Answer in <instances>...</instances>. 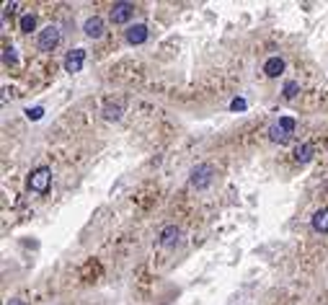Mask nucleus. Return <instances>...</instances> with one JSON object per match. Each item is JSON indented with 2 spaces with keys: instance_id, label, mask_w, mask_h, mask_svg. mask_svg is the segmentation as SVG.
I'll return each instance as SVG.
<instances>
[{
  "instance_id": "1",
  "label": "nucleus",
  "mask_w": 328,
  "mask_h": 305,
  "mask_svg": "<svg viewBox=\"0 0 328 305\" xmlns=\"http://www.w3.org/2000/svg\"><path fill=\"white\" fill-rule=\"evenodd\" d=\"M212 181H215V168H212V163H199V166L191 168L189 184L194 186V189H207Z\"/></svg>"
},
{
  "instance_id": "2",
  "label": "nucleus",
  "mask_w": 328,
  "mask_h": 305,
  "mask_svg": "<svg viewBox=\"0 0 328 305\" xmlns=\"http://www.w3.org/2000/svg\"><path fill=\"white\" fill-rule=\"evenodd\" d=\"M60 39H62L60 26H44V29L36 34V47H39L42 52H52L60 44Z\"/></svg>"
},
{
  "instance_id": "3",
  "label": "nucleus",
  "mask_w": 328,
  "mask_h": 305,
  "mask_svg": "<svg viewBox=\"0 0 328 305\" xmlns=\"http://www.w3.org/2000/svg\"><path fill=\"white\" fill-rule=\"evenodd\" d=\"M49 184H52V171L47 166H39V168H34L31 176H29V189L36 192V194H44L49 189Z\"/></svg>"
},
{
  "instance_id": "4",
  "label": "nucleus",
  "mask_w": 328,
  "mask_h": 305,
  "mask_svg": "<svg viewBox=\"0 0 328 305\" xmlns=\"http://www.w3.org/2000/svg\"><path fill=\"white\" fill-rule=\"evenodd\" d=\"M111 21L114 23H130L134 16V3H127V0H119V3L111 5Z\"/></svg>"
},
{
  "instance_id": "5",
  "label": "nucleus",
  "mask_w": 328,
  "mask_h": 305,
  "mask_svg": "<svg viewBox=\"0 0 328 305\" xmlns=\"http://www.w3.org/2000/svg\"><path fill=\"white\" fill-rule=\"evenodd\" d=\"M148 37H150V31H148V26H145V23H134V26H130V29L124 31V39H127V44H132V47L145 44Z\"/></svg>"
},
{
  "instance_id": "6",
  "label": "nucleus",
  "mask_w": 328,
  "mask_h": 305,
  "mask_svg": "<svg viewBox=\"0 0 328 305\" xmlns=\"http://www.w3.org/2000/svg\"><path fill=\"white\" fill-rule=\"evenodd\" d=\"M104 31H106V23L101 16H88L86 23H83V34L88 39H101L104 37Z\"/></svg>"
},
{
  "instance_id": "7",
  "label": "nucleus",
  "mask_w": 328,
  "mask_h": 305,
  "mask_svg": "<svg viewBox=\"0 0 328 305\" xmlns=\"http://www.w3.org/2000/svg\"><path fill=\"white\" fill-rule=\"evenodd\" d=\"M83 65H86V49H70L67 52V57H65V73H80L83 70Z\"/></svg>"
},
{
  "instance_id": "8",
  "label": "nucleus",
  "mask_w": 328,
  "mask_h": 305,
  "mask_svg": "<svg viewBox=\"0 0 328 305\" xmlns=\"http://www.w3.org/2000/svg\"><path fill=\"white\" fill-rule=\"evenodd\" d=\"M178 238H181V230H178L176 225H166V228L160 230L158 243H160V246H166V248H171V246H176V243H178Z\"/></svg>"
},
{
  "instance_id": "9",
  "label": "nucleus",
  "mask_w": 328,
  "mask_h": 305,
  "mask_svg": "<svg viewBox=\"0 0 328 305\" xmlns=\"http://www.w3.org/2000/svg\"><path fill=\"white\" fill-rule=\"evenodd\" d=\"M282 73H284V60H282V57H269L266 62H263V75L279 78Z\"/></svg>"
},
{
  "instance_id": "10",
  "label": "nucleus",
  "mask_w": 328,
  "mask_h": 305,
  "mask_svg": "<svg viewBox=\"0 0 328 305\" xmlns=\"http://www.w3.org/2000/svg\"><path fill=\"white\" fill-rule=\"evenodd\" d=\"M122 114H124V101H122V98H119V101H109L104 106V116L109 122H119Z\"/></svg>"
},
{
  "instance_id": "11",
  "label": "nucleus",
  "mask_w": 328,
  "mask_h": 305,
  "mask_svg": "<svg viewBox=\"0 0 328 305\" xmlns=\"http://www.w3.org/2000/svg\"><path fill=\"white\" fill-rule=\"evenodd\" d=\"M310 225H313L315 233H328V207H321V210L313 215Z\"/></svg>"
},
{
  "instance_id": "12",
  "label": "nucleus",
  "mask_w": 328,
  "mask_h": 305,
  "mask_svg": "<svg viewBox=\"0 0 328 305\" xmlns=\"http://www.w3.org/2000/svg\"><path fill=\"white\" fill-rule=\"evenodd\" d=\"M313 155H315V148L310 145V142H303V145H297V150H295V160H297V163H310Z\"/></svg>"
},
{
  "instance_id": "13",
  "label": "nucleus",
  "mask_w": 328,
  "mask_h": 305,
  "mask_svg": "<svg viewBox=\"0 0 328 305\" xmlns=\"http://www.w3.org/2000/svg\"><path fill=\"white\" fill-rule=\"evenodd\" d=\"M269 137H271V142H279V145H287L292 134H289L284 127H279V124H271V127H269Z\"/></svg>"
},
{
  "instance_id": "14",
  "label": "nucleus",
  "mask_w": 328,
  "mask_h": 305,
  "mask_svg": "<svg viewBox=\"0 0 328 305\" xmlns=\"http://www.w3.org/2000/svg\"><path fill=\"white\" fill-rule=\"evenodd\" d=\"M18 26H21V31H23V34H31V31L36 29V16H34V13L21 16V23H18Z\"/></svg>"
},
{
  "instance_id": "15",
  "label": "nucleus",
  "mask_w": 328,
  "mask_h": 305,
  "mask_svg": "<svg viewBox=\"0 0 328 305\" xmlns=\"http://www.w3.org/2000/svg\"><path fill=\"white\" fill-rule=\"evenodd\" d=\"M297 91H300V83H297V80H287L284 88H282V96H284V98H295Z\"/></svg>"
},
{
  "instance_id": "16",
  "label": "nucleus",
  "mask_w": 328,
  "mask_h": 305,
  "mask_svg": "<svg viewBox=\"0 0 328 305\" xmlns=\"http://www.w3.org/2000/svg\"><path fill=\"white\" fill-rule=\"evenodd\" d=\"M3 62H5V65H18V55H16L13 47H5L3 49Z\"/></svg>"
},
{
  "instance_id": "17",
  "label": "nucleus",
  "mask_w": 328,
  "mask_h": 305,
  "mask_svg": "<svg viewBox=\"0 0 328 305\" xmlns=\"http://www.w3.org/2000/svg\"><path fill=\"white\" fill-rule=\"evenodd\" d=\"M277 124H279V127H284L289 134H292V132H295V127H297V122L292 119V116H282V119H279Z\"/></svg>"
},
{
  "instance_id": "18",
  "label": "nucleus",
  "mask_w": 328,
  "mask_h": 305,
  "mask_svg": "<svg viewBox=\"0 0 328 305\" xmlns=\"http://www.w3.org/2000/svg\"><path fill=\"white\" fill-rule=\"evenodd\" d=\"M44 116V109L42 106H34V109H26V119H31V122H39Z\"/></svg>"
},
{
  "instance_id": "19",
  "label": "nucleus",
  "mask_w": 328,
  "mask_h": 305,
  "mask_svg": "<svg viewBox=\"0 0 328 305\" xmlns=\"http://www.w3.org/2000/svg\"><path fill=\"white\" fill-rule=\"evenodd\" d=\"M245 106H248V101H245V98H233V101H230V109H233V111H243Z\"/></svg>"
},
{
  "instance_id": "20",
  "label": "nucleus",
  "mask_w": 328,
  "mask_h": 305,
  "mask_svg": "<svg viewBox=\"0 0 328 305\" xmlns=\"http://www.w3.org/2000/svg\"><path fill=\"white\" fill-rule=\"evenodd\" d=\"M8 305H26V303H23V300H18V298H16V300H11V303H8Z\"/></svg>"
},
{
  "instance_id": "21",
  "label": "nucleus",
  "mask_w": 328,
  "mask_h": 305,
  "mask_svg": "<svg viewBox=\"0 0 328 305\" xmlns=\"http://www.w3.org/2000/svg\"><path fill=\"white\" fill-rule=\"evenodd\" d=\"M326 189H328V178H326Z\"/></svg>"
}]
</instances>
